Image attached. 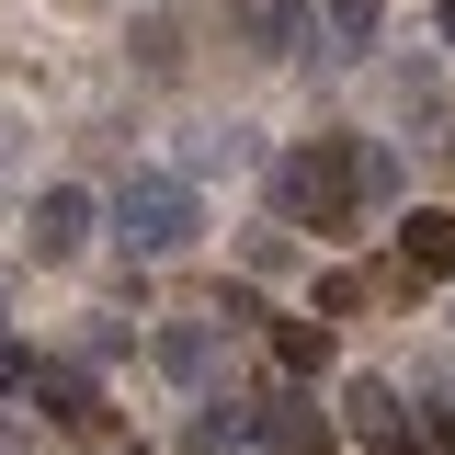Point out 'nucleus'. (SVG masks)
Listing matches in <instances>:
<instances>
[{"instance_id":"1","label":"nucleus","mask_w":455,"mask_h":455,"mask_svg":"<svg viewBox=\"0 0 455 455\" xmlns=\"http://www.w3.org/2000/svg\"><path fill=\"white\" fill-rule=\"evenodd\" d=\"M274 205H284V228L341 239V228L364 217V137H296L274 160Z\"/></svg>"},{"instance_id":"2","label":"nucleus","mask_w":455,"mask_h":455,"mask_svg":"<svg viewBox=\"0 0 455 455\" xmlns=\"http://www.w3.org/2000/svg\"><path fill=\"white\" fill-rule=\"evenodd\" d=\"M114 228H125V251H137V262H171V251H194V228H205V194H194V171H125V194H114Z\"/></svg>"},{"instance_id":"3","label":"nucleus","mask_w":455,"mask_h":455,"mask_svg":"<svg viewBox=\"0 0 455 455\" xmlns=\"http://www.w3.org/2000/svg\"><path fill=\"white\" fill-rule=\"evenodd\" d=\"M23 239H35V262H68V251L92 239V194H80V182H46V194H35V228H23Z\"/></svg>"},{"instance_id":"4","label":"nucleus","mask_w":455,"mask_h":455,"mask_svg":"<svg viewBox=\"0 0 455 455\" xmlns=\"http://www.w3.org/2000/svg\"><path fill=\"white\" fill-rule=\"evenodd\" d=\"M251 433H262V455H331V421H319V398H262L251 410Z\"/></svg>"},{"instance_id":"5","label":"nucleus","mask_w":455,"mask_h":455,"mask_svg":"<svg viewBox=\"0 0 455 455\" xmlns=\"http://www.w3.org/2000/svg\"><path fill=\"white\" fill-rule=\"evenodd\" d=\"M319 12L307 0H239V35H251V57H296V35H307Z\"/></svg>"},{"instance_id":"6","label":"nucleus","mask_w":455,"mask_h":455,"mask_svg":"<svg viewBox=\"0 0 455 455\" xmlns=\"http://www.w3.org/2000/svg\"><path fill=\"white\" fill-rule=\"evenodd\" d=\"M398 262H410V274H455V217L444 205H410V217H398Z\"/></svg>"},{"instance_id":"7","label":"nucleus","mask_w":455,"mask_h":455,"mask_svg":"<svg viewBox=\"0 0 455 455\" xmlns=\"http://www.w3.org/2000/svg\"><path fill=\"white\" fill-rule=\"evenodd\" d=\"M35 398H46L57 433H103V387H92L80 364H46V387H35Z\"/></svg>"},{"instance_id":"8","label":"nucleus","mask_w":455,"mask_h":455,"mask_svg":"<svg viewBox=\"0 0 455 455\" xmlns=\"http://www.w3.org/2000/svg\"><path fill=\"white\" fill-rule=\"evenodd\" d=\"M148 353H160L182 387H217V331H205V319H171V331L148 341Z\"/></svg>"},{"instance_id":"9","label":"nucleus","mask_w":455,"mask_h":455,"mask_svg":"<svg viewBox=\"0 0 455 455\" xmlns=\"http://www.w3.org/2000/svg\"><path fill=\"white\" fill-rule=\"evenodd\" d=\"M387 103L410 114V125H444V68H433V57H398V68H387Z\"/></svg>"},{"instance_id":"10","label":"nucleus","mask_w":455,"mask_h":455,"mask_svg":"<svg viewBox=\"0 0 455 455\" xmlns=\"http://www.w3.org/2000/svg\"><path fill=\"white\" fill-rule=\"evenodd\" d=\"M274 364L284 376H319L331 364V319H274Z\"/></svg>"},{"instance_id":"11","label":"nucleus","mask_w":455,"mask_h":455,"mask_svg":"<svg viewBox=\"0 0 455 455\" xmlns=\"http://www.w3.org/2000/svg\"><path fill=\"white\" fill-rule=\"evenodd\" d=\"M182 171H251V125H194Z\"/></svg>"},{"instance_id":"12","label":"nucleus","mask_w":455,"mask_h":455,"mask_svg":"<svg viewBox=\"0 0 455 455\" xmlns=\"http://www.w3.org/2000/svg\"><path fill=\"white\" fill-rule=\"evenodd\" d=\"M319 23H331V46H341V57H364L387 12H376V0H319Z\"/></svg>"},{"instance_id":"13","label":"nucleus","mask_w":455,"mask_h":455,"mask_svg":"<svg viewBox=\"0 0 455 455\" xmlns=\"http://www.w3.org/2000/svg\"><path fill=\"white\" fill-rule=\"evenodd\" d=\"M239 444H262V433H251V410H205V421L182 433V455H239Z\"/></svg>"},{"instance_id":"14","label":"nucleus","mask_w":455,"mask_h":455,"mask_svg":"<svg viewBox=\"0 0 455 455\" xmlns=\"http://www.w3.org/2000/svg\"><path fill=\"white\" fill-rule=\"evenodd\" d=\"M364 217H398V160L364 137Z\"/></svg>"},{"instance_id":"15","label":"nucleus","mask_w":455,"mask_h":455,"mask_svg":"<svg viewBox=\"0 0 455 455\" xmlns=\"http://www.w3.org/2000/svg\"><path fill=\"white\" fill-rule=\"evenodd\" d=\"M353 421H364V433H398V387L387 376H353Z\"/></svg>"},{"instance_id":"16","label":"nucleus","mask_w":455,"mask_h":455,"mask_svg":"<svg viewBox=\"0 0 455 455\" xmlns=\"http://www.w3.org/2000/svg\"><path fill=\"white\" fill-rule=\"evenodd\" d=\"M0 387H46V364H35L23 341H0Z\"/></svg>"},{"instance_id":"17","label":"nucleus","mask_w":455,"mask_h":455,"mask_svg":"<svg viewBox=\"0 0 455 455\" xmlns=\"http://www.w3.org/2000/svg\"><path fill=\"white\" fill-rule=\"evenodd\" d=\"M0 455H23V433H12V421H0Z\"/></svg>"},{"instance_id":"18","label":"nucleus","mask_w":455,"mask_h":455,"mask_svg":"<svg viewBox=\"0 0 455 455\" xmlns=\"http://www.w3.org/2000/svg\"><path fill=\"white\" fill-rule=\"evenodd\" d=\"M444 46H455V0H444Z\"/></svg>"},{"instance_id":"19","label":"nucleus","mask_w":455,"mask_h":455,"mask_svg":"<svg viewBox=\"0 0 455 455\" xmlns=\"http://www.w3.org/2000/svg\"><path fill=\"white\" fill-rule=\"evenodd\" d=\"M444 319H455V307H444Z\"/></svg>"},{"instance_id":"20","label":"nucleus","mask_w":455,"mask_h":455,"mask_svg":"<svg viewBox=\"0 0 455 455\" xmlns=\"http://www.w3.org/2000/svg\"><path fill=\"white\" fill-rule=\"evenodd\" d=\"M387 455H398V444H387Z\"/></svg>"}]
</instances>
